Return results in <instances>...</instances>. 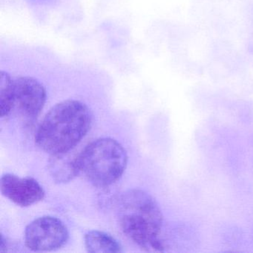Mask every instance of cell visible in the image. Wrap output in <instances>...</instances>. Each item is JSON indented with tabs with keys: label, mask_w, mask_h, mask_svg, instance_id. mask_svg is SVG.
I'll use <instances>...</instances> for the list:
<instances>
[{
	"label": "cell",
	"mask_w": 253,
	"mask_h": 253,
	"mask_svg": "<svg viewBox=\"0 0 253 253\" xmlns=\"http://www.w3.org/2000/svg\"><path fill=\"white\" fill-rule=\"evenodd\" d=\"M117 212L124 233L142 250L164 251V215L152 195L140 189L127 191L117 201Z\"/></svg>",
	"instance_id": "obj_1"
},
{
	"label": "cell",
	"mask_w": 253,
	"mask_h": 253,
	"mask_svg": "<svg viewBox=\"0 0 253 253\" xmlns=\"http://www.w3.org/2000/svg\"><path fill=\"white\" fill-rule=\"evenodd\" d=\"M91 113L86 105L67 100L53 106L40 125L35 141L51 155L66 153L75 147L89 131Z\"/></svg>",
	"instance_id": "obj_2"
},
{
	"label": "cell",
	"mask_w": 253,
	"mask_h": 253,
	"mask_svg": "<svg viewBox=\"0 0 253 253\" xmlns=\"http://www.w3.org/2000/svg\"><path fill=\"white\" fill-rule=\"evenodd\" d=\"M80 171L96 186H108L125 171L128 155L124 146L110 137L97 139L78 156Z\"/></svg>",
	"instance_id": "obj_3"
},
{
	"label": "cell",
	"mask_w": 253,
	"mask_h": 253,
	"mask_svg": "<svg viewBox=\"0 0 253 253\" xmlns=\"http://www.w3.org/2000/svg\"><path fill=\"white\" fill-rule=\"evenodd\" d=\"M69 238L67 226L60 219L42 216L29 223L25 231V243L35 252L58 250L67 243Z\"/></svg>",
	"instance_id": "obj_4"
},
{
	"label": "cell",
	"mask_w": 253,
	"mask_h": 253,
	"mask_svg": "<svg viewBox=\"0 0 253 253\" xmlns=\"http://www.w3.org/2000/svg\"><path fill=\"white\" fill-rule=\"evenodd\" d=\"M14 106L30 118H37L46 101V90L44 85L32 77L13 78Z\"/></svg>",
	"instance_id": "obj_5"
},
{
	"label": "cell",
	"mask_w": 253,
	"mask_h": 253,
	"mask_svg": "<svg viewBox=\"0 0 253 253\" xmlns=\"http://www.w3.org/2000/svg\"><path fill=\"white\" fill-rule=\"evenodd\" d=\"M0 188L2 195L16 205L28 207L41 202L45 198V191L33 177H20L13 174H3Z\"/></svg>",
	"instance_id": "obj_6"
},
{
	"label": "cell",
	"mask_w": 253,
	"mask_h": 253,
	"mask_svg": "<svg viewBox=\"0 0 253 253\" xmlns=\"http://www.w3.org/2000/svg\"><path fill=\"white\" fill-rule=\"evenodd\" d=\"M48 169L53 179L60 183L71 181L81 172L78 156L74 158L69 152L51 155L48 162Z\"/></svg>",
	"instance_id": "obj_7"
},
{
	"label": "cell",
	"mask_w": 253,
	"mask_h": 253,
	"mask_svg": "<svg viewBox=\"0 0 253 253\" xmlns=\"http://www.w3.org/2000/svg\"><path fill=\"white\" fill-rule=\"evenodd\" d=\"M85 246L88 253H121V244L109 234L92 230L85 234Z\"/></svg>",
	"instance_id": "obj_8"
},
{
	"label": "cell",
	"mask_w": 253,
	"mask_h": 253,
	"mask_svg": "<svg viewBox=\"0 0 253 253\" xmlns=\"http://www.w3.org/2000/svg\"><path fill=\"white\" fill-rule=\"evenodd\" d=\"M12 82L11 75L2 71L0 73V106L2 118L8 116L14 108Z\"/></svg>",
	"instance_id": "obj_9"
},
{
	"label": "cell",
	"mask_w": 253,
	"mask_h": 253,
	"mask_svg": "<svg viewBox=\"0 0 253 253\" xmlns=\"http://www.w3.org/2000/svg\"><path fill=\"white\" fill-rule=\"evenodd\" d=\"M252 239H253V230H252Z\"/></svg>",
	"instance_id": "obj_10"
}]
</instances>
